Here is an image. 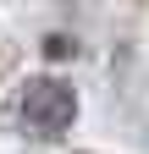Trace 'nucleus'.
Instances as JSON below:
<instances>
[{
    "label": "nucleus",
    "instance_id": "obj_1",
    "mask_svg": "<svg viewBox=\"0 0 149 154\" xmlns=\"http://www.w3.org/2000/svg\"><path fill=\"white\" fill-rule=\"evenodd\" d=\"M72 121H78V94H72V83H61V77H28L22 83V94H17V127L28 138L55 143V138L72 132Z\"/></svg>",
    "mask_w": 149,
    "mask_h": 154
}]
</instances>
